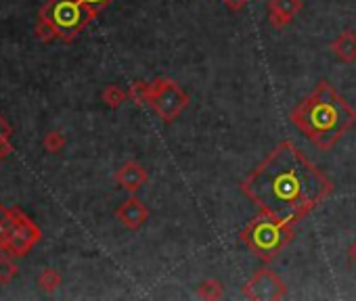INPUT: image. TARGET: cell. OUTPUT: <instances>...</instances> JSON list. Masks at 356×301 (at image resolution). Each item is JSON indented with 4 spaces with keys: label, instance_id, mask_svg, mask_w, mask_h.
<instances>
[{
    "label": "cell",
    "instance_id": "cell-1",
    "mask_svg": "<svg viewBox=\"0 0 356 301\" xmlns=\"http://www.w3.org/2000/svg\"><path fill=\"white\" fill-rule=\"evenodd\" d=\"M241 190L264 214L295 224L331 192V182L291 140H285L241 182Z\"/></svg>",
    "mask_w": 356,
    "mask_h": 301
},
{
    "label": "cell",
    "instance_id": "cell-2",
    "mask_svg": "<svg viewBox=\"0 0 356 301\" xmlns=\"http://www.w3.org/2000/svg\"><path fill=\"white\" fill-rule=\"evenodd\" d=\"M291 122L317 148L327 150L356 124V111L323 80L293 107Z\"/></svg>",
    "mask_w": 356,
    "mask_h": 301
},
{
    "label": "cell",
    "instance_id": "cell-3",
    "mask_svg": "<svg viewBox=\"0 0 356 301\" xmlns=\"http://www.w3.org/2000/svg\"><path fill=\"white\" fill-rule=\"evenodd\" d=\"M293 238V228L291 224L279 222L273 216L264 214L253 218L243 230H241V241L245 247L251 251L253 256L260 258L262 262L275 260L281 251L291 243Z\"/></svg>",
    "mask_w": 356,
    "mask_h": 301
},
{
    "label": "cell",
    "instance_id": "cell-4",
    "mask_svg": "<svg viewBox=\"0 0 356 301\" xmlns=\"http://www.w3.org/2000/svg\"><path fill=\"white\" fill-rule=\"evenodd\" d=\"M96 13L82 0H50L42 9V17L55 25L61 38L72 40L78 36Z\"/></svg>",
    "mask_w": 356,
    "mask_h": 301
},
{
    "label": "cell",
    "instance_id": "cell-5",
    "mask_svg": "<svg viewBox=\"0 0 356 301\" xmlns=\"http://www.w3.org/2000/svg\"><path fill=\"white\" fill-rule=\"evenodd\" d=\"M147 105L154 107L156 113L164 122H172L189 105V96L180 90V86L176 82L166 80V78H158L156 82L149 84Z\"/></svg>",
    "mask_w": 356,
    "mask_h": 301
},
{
    "label": "cell",
    "instance_id": "cell-6",
    "mask_svg": "<svg viewBox=\"0 0 356 301\" xmlns=\"http://www.w3.org/2000/svg\"><path fill=\"white\" fill-rule=\"evenodd\" d=\"M243 293L247 299L275 301V299H281L285 295V285L273 270L262 268L249 278V282L243 287Z\"/></svg>",
    "mask_w": 356,
    "mask_h": 301
},
{
    "label": "cell",
    "instance_id": "cell-7",
    "mask_svg": "<svg viewBox=\"0 0 356 301\" xmlns=\"http://www.w3.org/2000/svg\"><path fill=\"white\" fill-rule=\"evenodd\" d=\"M38 241H40V230H38V226H36L30 218H25V216L19 212L15 230H13L11 241H9V245H7V254H11V256H15V258H21V256L28 254V251H30Z\"/></svg>",
    "mask_w": 356,
    "mask_h": 301
},
{
    "label": "cell",
    "instance_id": "cell-8",
    "mask_svg": "<svg viewBox=\"0 0 356 301\" xmlns=\"http://www.w3.org/2000/svg\"><path fill=\"white\" fill-rule=\"evenodd\" d=\"M116 216H118V220H120L128 230H138V228L149 220V210H147V205L143 203L140 199L130 197V199H126L124 203L118 208Z\"/></svg>",
    "mask_w": 356,
    "mask_h": 301
},
{
    "label": "cell",
    "instance_id": "cell-9",
    "mask_svg": "<svg viewBox=\"0 0 356 301\" xmlns=\"http://www.w3.org/2000/svg\"><path fill=\"white\" fill-rule=\"evenodd\" d=\"M302 9V0H271L269 21L273 27H285Z\"/></svg>",
    "mask_w": 356,
    "mask_h": 301
},
{
    "label": "cell",
    "instance_id": "cell-10",
    "mask_svg": "<svg viewBox=\"0 0 356 301\" xmlns=\"http://www.w3.org/2000/svg\"><path fill=\"white\" fill-rule=\"evenodd\" d=\"M116 182H118L124 190L136 192L138 188L145 186V182H147V172H145V168H143L140 164H136V161H126V164L116 172Z\"/></svg>",
    "mask_w": 356,
    "mask_h": 301
},
{
    "label": "cell",
    "instance_id": "cell-11",
    "mask_svg": "<svg viewBox=\"0 0 356 301\" xmlns=\"http://www.w3.org/2000/svg\"><path fill=\"white\" fill-rule=\"evenodd\" d=\"M331 48L337 59H342L344 63H354L356 61V34L344 32L342 36H337Z\"/></svg>",
    "mask_w": 356,
    "mask_h": 301
},
{
    "label": "cell",
    "instance_id": "cell-12",
    "mask_svg": "<svg viewBox=\"0 0 356 301\" xmlns=\"http://www.w3.org/2000/svg\"><path fill=\"white\" fill-rule=\"evenodd\" d=\"M17 210H7L5 205H0V251H7V245L17 224Z\"/></svg>",
    "mask_w": 356,
    "mask_h": 301
},
{
    "label": "cell",
    "instance_id": "cell-13",
    "mask_svg": "<svg viewBox=\"0 0 356 301\" xmlns=\"http://www.w3.org/2000/svg\"><path fill=\"white\" fill-rule=\"evenodd\" d=\"M222 285L218 282V280H203L201 285H199V289H197V297H201V299H220L222 297Z\"/></svg>",
    "mask_w": 356,
    "mask_h": 301
},
{
    "label": "cell",
    "instance_id": "cell-14",
    "mask_svg": "<svg viewBox=\"0 0 356 301\" xmlns=\"http://www.w3.org/2000/svg\"><path fill=\"white\" fill-rule=\"evenodd\" d=\"M38 285L46 291V293H53V291H57L59 287H61V276H59V272L57 270H44L40 276H38Z\"/></svg>",
    "mask_w": 356,
    "mask_h": 301
},
{
    "label": "cell",
    "instance_id": "cell-15",
    "mask_svg": "<svg viewBox=\"0 0 356 301\" xmlns=\"http://www.w3.org/2000/svg\"><path fill=\"white\" fill-rule=\"evenodd\" d=\"M34 34H36V38L42 40V42H50V40H55V38L59 36V32L55 30V25L50 23L48 19H44V17H40V21L36 23Z\"/></svg>",
    "mask_w": 356,
    "mask_h": 301
},
{
    "label": "cell",
    "instance_id": "cell-16",
    "mask_svg": "<svg viewBox=\"0 0 356 301\" xmlns=\"http://www.w3.org/2000/svg\"><path fill=\"white\" fill-rule=\"evenodd\" d=\"M17 276V264L9 256H0V285H7Z\"/></svg>",
    "mask_w": 356,
    "mask_h": 301
},
{
    "label": "cell",
    "instance_id": "cell-17",
    "mask_svg": "<svg viewBox=\"0 0 356 301\" xmlns=\"http://www.w3.org/2000/svg\"><path fill=\"white\" fill-rule=\"evenodd\" d=\"M126 96H128V94H126L120 86H114V84L107 86V88L103 90V100H105V103H107L109 107H114V109L120 107V105L124 103Z\"/></svg>",
    "mask_w": 356,
    "mask_h": 301
},
{
    "label": "cell",
    "instance_id": "cell-18",
    "mask_svg": "<svg viewBox=\"0 0 356 301\" xmlns=\"http://www.w3.org/2000/svg\"><path fill=\"white\" fill-rule=\"evenodd\" d=\"M63 144H65V138L59 132H48L44 136V148L48 150V153H59V150L63 148Z\"/></svg>",
    "mask_w": 356,
    "mask_h": 301
},
{
    "label": "cell",
    "instance_id": "cell-19",
    "mask_svg": "<svg viewBox=\"0 0 356 301\" xmlns=\"http://www.w3.org/2000/svg\"><path fill=\"white\" fill-rule=\"evenodd\" d=\"M128 96H130L132 100H136V103H147L149 84H145V82H134L132 88H130V92H128Z\"/></svg>",
    "mask_w": 356,
    "mask_h": 301
},
{
    "label": "cell",
    "instance_id": "cell-20",
    "mask_svg": "<svg viewBox=\"0 0 356 301\" xmlns=\"http://www.w3.org/2000/svg\"><path fill=\"white\" fill-rule=\"evenodd\" d=\"M82 3H84L86 7H90L94 13H98V11H103V9L112 3V0H82Z\"/></svg>",
    "mask_w": 356,
    "mask_h": 301
},
{
    "label": "cell",
    "instance_id": "cell-21",
    "mask_svg": "<svg viewBox=\"0 0 356 301\" xmlns=\"http://www.w3.org/2000/svg\"><path fill=\"white\" fill-rule=\"evenodd\" d=\"M11 126L7 124V120L3 118V115H0V140H9L11 138Z\"/></svg>",
    "mask_w": 356,
    "mask_h": 301
},
{
    "label": "cell",
    "instance_id": "cell-22",
    "mask_svg": "<svg viewBox=\"0 0 356 301\" xmlns=\"http://www.w3.org/2000/svg\"><path fill=\"white\" fill-rule=\"evenodd\" d=\"M13 153V144L11 140H0V159H5Z\"/></svg>",
    "mask_w": 356,
    "mask_h": 301
},
{
    "label": "cell",
    "instance_id": "cell-23",
    "mask_svg": "<svg viewBox=\"0 0 356 301\" xmlns=\"http://www.w3.org/2000/svg\"><path fill=\"white\" fill-rule=\"evenodd\" d=\"M224 3H227L229 9H235L237 11V9H243L249 3V0H224Z\"/></svg>",
    "mask_w": 356,
    "mask_h": 301
},
{
    "label": "cell",
    "instance_id": "cell-24",
    "mask_svg": "<svg viewBox=\"0 0 356 301\" xmlns=\"http://www.w3.org/2000/svg\"><path fill=\"white\" fill-rule=\"evenodd\" d=\"M350 258H352V262L356 264V243H354V245L350 247Z\"/></svg>",
    "mask_w": 356,
    "mask_h": 301
}]
</instances>
